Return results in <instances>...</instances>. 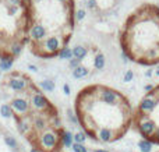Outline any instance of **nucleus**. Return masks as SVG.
I'll return each mask as SVG.
<instances>
[{"mask_svg": "<svg viewBox=\"0 0 159 152\" xmlns=\"http://www.w3.org/2000/svg\"><path fill=\"white\" fill-rule=\"evenodd\" d=\"M75 117L89 138L112 144L130 130L133 108L124 95L116 101H106L98 95L95 85H88L75 98Z\"/></svg>", "mask_w": 159, "mask_h": 152, "instance_id": "1", "label": "nucleus"}, {"mask_svg": "<svg viewBox=\"0 0 159 152\" xmlns=\"http://www.w3.org/2000/svg\"><path fill=\"white\" fill-rule=\"evenodd\" d=\"M120 45L126 59L144 64L151 50H159V7L151 3L135 8L120 31Z\"/></svg>", "mask_w": 159, "mask_h": 152, "instance_id": "2", "label": "nucleus"}, {"mask_svg": "<svg viewBox=\"0 0 159 152\" xmlns=\"http://www.w3.org/2000/svg\"><path fill=\"white\" fill-rule=\"evenodd\" d=\"M66 43H67V39H64L63 36H59V35L46 36V39L41 42L42 49H43V52L41 55L42 56H56L60 52L61 47L66 46Z\"/></svg>", "mask_w": 159, "mask_h": 152, "instance_id": "3", "label": "nucleus"}, {"mask_svg": "<svg viewBox=\"0 0 159 152\" xmlns=\"http://www.w3.org/2000/svg\"><path fill=\"white\" fill-rule=\"evenodd\" d=\"M30 103H31V108L36 112H56L57 110L49 102V99L43 94H41V91H38V89H34V92H31Z\"/></svg>", "mask_w": 159, "mask_h": 152, "instance_id": "4", "label": "nucleus"}, {"mask_svg": "<svg viewBox=\"0 0 159 152\" xmlns=\"http://www.w3.org/2000/svg\"><path fill=\"white\" fill-rule=\"evenodd\" d=\"M11 112H13V117L14 119H20L24 117L30 113L31 110V103H30V98H24V96H16L10 101L8 103Z\"/></svg>", "mask_w": 159, "mask_h": 152, "instance_id": "5", "label": "nucleus"}, {"mask_svg": "<svg viewBox=\"0 0 159 152\" xmlns=\"http://www.w3.org/2000/svg\"><path fill=\"white\" fill-rule=\"evenodd\" d=\"M8 87H10V89H13V91L16 92H25L28 88H30V81L27 80L25 77H22V75H13V77L8 80Z\"/></svg>", "mask_w": 159, "mask_h": 152, "instance_id": "6", "label": "nucleus"}, {"mask_svg": "<svg viewBox=\"0 0 159 152\" xmlns=\"http://www.w3.org/2000/svg\"><path fill=\"white\" fill-rule=\"evenodd\" d=\"M48 36V29L42 24H34L30 29V38L32 39L35 43H41L45 41Z\"/></svg>", "mask_w": 159, "mask_h": 152, "instance_id": "7", "label": "nucleus"}, {"mask_svg": "<svg viewBox=\"0 0 159 152\" xmlns=\"http://www.w3.org/2000/svg\"><path fill=\"white\" fill-rule=\"evenodd\" d=\"M14 59L11 55H3L0 59V70L2 71H10L11 67H13Z\"/></svg>", "mask_w": 159, "mask_h": 152, "instance_id": "8", "label": "nucleus"}, {"mask_svg": "<svg viewBox=\"0 0 159 152\" xmlns=\"http://www.w3.org/2000/svg\"><path fill=\"white\" fill-rule=\"evenodd\" d=\"M88 50L85 46H82V45H77V46L73 47V57L74 59H78V60H82V59L87 56Z\"/></svg>", "mask_w": 159, "mask_h": 152, "instance_id": "9", "label": "nucleus"}, {"mask_svg": "<svg viewBox=\"0 0 159 152\" xmlns=\"http://www.w3.org/2000/svg\"><path fill=\"white\" fill-rule=\"evenodd\" d=\"M106 64V60H105V56L102 55L101 52H96V55L93 56V67L96 70H102Z\"/></svg>", "mask_w": 159, "mask_h": 152, "instance_id": "10", "label": "nucleus"}, {"mask_svg": "<svg viewBox=\"0 0 159 152\" xmlns=\"http://www.w3.org/2000/svg\"><path fill=\"white\" fill-rule=\"evenodd\" d=\"M88 74H89V70L84 66H78L77 69L73 70V77L77 78V80H80V78H85Z\"/></svg>", "mask_w": 159, "mask_h": 152, "instance_id": "11", "label": "nucleus"}, {"mask_svg": "<svg viewBox=\"0 0 159 152\" xmlns=\"http://www.w3.org/2000/svg\"><path fill=\"white\" fill-rule=\"evenodd\" d=\"M57 56L60 59H64V60H69L70 61L73 59V49H71V47H69V46L61 47L60 52L57 53Z\"/></svg>", "mask_w": 159, "mask_h": 152, "instance_id": "12", "label": "nucleus"}, {"mask_svg": "<svg viewBox=\"0 0 159 152\" xmlns=\"http://www.w3.org/2000/svg\"><path fill=\"white\" fill-rule=\"evenodd\" d=\"M21 52H22V43H20V42H16V43H13L10 46V55L13 56V57L20 56Z\"/></svg>", "mask_w": 159, "mask_h": 152, "instance_id": "13", "label": "nucleus"}, {"mask_svg": "<svg viewBox=\"0 0 159 152\" xmlns=\"http://www.w3.org/2000/svg\"><path fill=\"white\" fill-rule=\"evenodd\" d=\"M41 88L46 92H52L53 89H55V83L50 81V80H45V81L41 83Z\"/></svg>", "mask_w": 159, "mask_h": 152, "instance_id": "14", "label": "nucleus"}, {"mask_svg": "<svg viewBox=\"0 0 159 152\" xmlns=\"http://www.w3.org/2000/svg\"><path fill=\"white\" fill-rule=\"evenodd\" d=\"M0 113H2L3 117H13V112H11L8 103H4V105L0 106Z\"/></svg>", "mask_w": 159, "mask_h": 152, "instance_id": "15", "label": "nucleus"}, {"mask_svg": "<svg viewBox=\"0 0 159 152\" xmlns=\"http://www.w3.org/2000/svg\"><path fill=\"white\" fill-rule=\"evenodd\" d=\"M138 145H140V148H141V150H143L144 152H149V151H151V147H152V144H149V142L145 141V140H141Z\"/></svg>", "mask_w": 159, "mask_h": 152, "instance_id": "16", "label": "nucleus"}, {"mask_svg": "<svg viewBox=\"0 0 159 152\" xmlns=\"http://www.w3.org/2000/svg\"><path fill=\"white\" fill-rule=\"evenodd\" d=\"M85 18V10H82V8H80L74 13V20L75 21H82V20Z\"/></svg>", "mask_w": 159, "mask_h": 152, "instance_id": "17", "label": "nucleus"}, {"mask_svg": "<svg viewBox=\"0 0 159 152\" xmlns=\"http://www.w3.org/2000/svg\"><path fill=\"white\" fill-rule=\"evenodd\" d=\"M69 66H70V69H71V70L77 69L78 66H81V60H78V59H74V57H73L71 60L69 61Z\"/></svg>", "mask_w": 159, "mask_h": 152, "instance_id": "18", "label": "nucleus"}, {"mask_svg": "<svg viewBox=\"0 0 159 152\" xmlns=\"http://www.w3.org/2000/svg\"><path fill=\"white\" fill-rule=\"evenodd\" d=\"M6 144H7L10 148H13V150H16V147H17V142L13 137H6Z\"/></svg>", "mask_w": 159, "mask_h": 152, "instance_id": "19", "label": "nucleus"}, {"mask_svg": "<svg viewBox=\"0 0 159 152\" xmlns=\"http://www.w3.org/2000/svg\"><path fill=\"white\" fill-rule=\"evenodd\" d=\"M133 78H134V74H133L131 70H129V71L124 74V78H123V80L126 81V83H130V81H133Z\"/></svg>", "mask_w": 159, "mask_h": 152, "instance_id": "20", "label": "nucleus"}, {"mask_svg": "<svg viewBox=\"0 0 159 152\" xmlns=\"http://www.w3.org/2000/svg\"><path fill=\"white\" fill-rule=\"evenodd\" d=\"M8 3H10L11 6H14V7H18L20 4H21V0H7Z\"/></svg>", "mask_w": 159, "mask_h": 152, "instance_id": "21", "label": "nucleus"}, {"mask_svg": "<svg viewBox=\"0 0 159 152\" xmlns=\"http://www.w3.org/2000/svg\"><path fill=\"white\" fill-rule=\"evenodd\" d=\"M87 6H88L89 8H95V7H96V2H95V0H88Z\"/></svg>", "mask_w": 159, "mask_h": 152, "instance_id": "22", "label": "nucleus"}, {"mask_svg": "<svg viewBox=\"0 0 159 152\" xmlns=\"http://www.w3.org/2000/svg\"><path fill=\"white\" fill-rule=\"evenodd\" d=\"M84 140H85L84 134H78V136H75V141L77 142H81V141H84Z\"/></svg>", "mask_w": 159, "mask_h": 152, "instance_id": "23", "label": "nucleus"}, {"mask_svg": "<svg viewBox=\"0 0 159 152\" xmlns=\"http://www.w3.org/2000/svg\"><path fill=\"white\" fill-rule=\"evenodd\" d=\"M63 91H64V94H66V95H70V87L67 85V84H64V87H63Z\"/></svg>", "mask_w": 159, "mask_h": 152, "instance_id": "24", "label": "nucleus"}, {"mask_svg": "<svg viewBox=\"0 0 159 152\" xmlns=\"http://www.w3.org/2000/svg\"><path fill=\"white\" fill-rule=\"evenodd\" d=\"M144 89H145L147 92H149V91H152V89H154V85H151V84H148V85H145V87H144Z\"/></svg>", "mask_w": 159, "mask_h": 152, "instance_id": "25", "label": "nucleus"}, {"mask_svg": "<svg viewBox=\"0 0 159 152\" xmlns=\"http://www.w3.org/2000/svg\"><path fill=\"white\" fill-rule=\"evenodd\" d=\"M28 69H30V70H32V71H38V69H36V66H32V64H30V66H28Z\"/></svg>", "mask_w": 159, "mask_h": 152, "instance_id": "26", "label": "nucleus"}, {"mask_svg": "<svg viewBox=\"0 0 159 152\" xmlns=\"http://www.w3.org/2000/svg\"><path fill=\"white\" fill-rule=\"evenodd\" d=\"M60 3H63V4H69V3H71L73 0H59Z\"/></svg>", "mask_w": 159, "mask_h": 152, "instance_id": "27", "label": "nucleus"}, {"mask_svg": "<svg viewBox=\"0 0 159 152\" xmlns=\"http://www.w3.org/2000/svg\"><path fill=\"white\" fill-rule=\"evenodd\" d=\"M145 75H147V77H151V75H152V71H151V70H149V71H147Z\"/></svg>", "mask_w": 159, "mask_h": 152, "instance_id": "28", "label": "nucleus"}, {"mask_svg": "<svg viewBox=\"0 0 159 152\" xmlns=\"http://www.w3.org/2000/svg\"><path fill=\"white\" fill-rule=\"evenodd\" d=\"M32 2H34V3H42L43 0H32Z\"/></svg>", "mask_w": 159, "mask_h": 152, "instance_id": "29", "label": "nucleus"}, {"mask_svg": "<svg viewBox=\"0 0 159 152\" xmlns=\"http://www.w3.org/2000/svg\"><path fill=\"white\" fill-rule=\"evenodd\" d=\"M155 74H157V75H159V69L157 70V71H155Z\"/></svg>", "mask_w": 159, "mask_h": 152, "instance_id": "30", "label": "nucleus"}, {"mask_svg": "<svg viewBox=\"0 0 159 152\" xmlns=\"http://www.w3.org/2000/svg\"><path fill=\"white\" fill-rule=\"evenodd\" d=\"M24 2H28V0H24Z\"/></svg>", "mask_w": 159, "mask_h": 152, "instance_id": "31", "label": "nucleus"}, {"mask_svg": "<svg viewBox=\"0 0 159 152\" xmlns=\"http://www.w3.org/2000/svg\"><path fill=\"white\" fill-rule=\"evenodd\" d=\"M0 75H2V73H0Z\"/></svg>", "mask_w": 159, "mask_h": 152, "instance_id": "32", "label": "nucleus"}]
</instances>
